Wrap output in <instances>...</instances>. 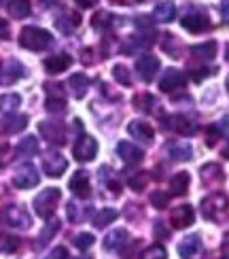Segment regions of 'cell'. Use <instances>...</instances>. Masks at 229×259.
<instances>
[{"label": "cell", "instance_id": "obj_38", "mask_svg": "<svg viewBox=\"0 0 229 259\" xmlns=\"http://www.w3.org/2000/svg\"><path fill=\"white\" fill-rule=\"evenodd\" d=\"M129 187H132L134 191H143L147 187V172H138V175H132L127 179Z\"/></svg>", "mask_w": 229, "mask_h": 259}, {"label": "cell", "instance_id": "obj_28", "mask_svg": "<svg viewBox=\"0 0 229 259\" xmlns=\"http://www.w3.org/2000/svg\"><path fill=\"white\" fill-rule=\"evenodd\" d=\"M193 155V151L187 143H172L170 145V157L172 159H178V161H189Z\"/></svg>", "mask_w": 229, "mask_h": 259}, {"label": "cell", "instance_id": "obj_26", "mask_svg": "<svg viewBox=\"0 0 229 259\" xmlns=\"http://www.w3.org/2000/svg\"><path fill=\"white\" fill-rule=\"evenodd\" d=\"M7 11L13 19H24V17L30 15V3L28 0H11Z\"/></svg>", "mask_w": 229, "mask_h": 259}, {"label": "cell", "instance_id": "obj_9", "mask_svg": "<svg viewBox=\"0 0 229 259\" xmlns=\"http://www.w3.org/2000/svg\"><path fill=\"white\" fill-rule=\"evenodd\" d=\"M15 187L19 189H30V187H36L38 185V172L32 164H26L17 170V175L13 177Z\"/></svg>", "mask_w": 229, "mask_h": 259}, {"label": "cell", "instance_id": "obj_40", "mask_svg": "<svg viewBox=\"0 0 229 259\" xmlns=\"http://www.w3.org/2000/svg\"><path fill=\"white\" fill-rule=\"evenodd\" d=\"M94 242H96V238H94L91 234H79V236H74V246H76V249H81V251H87Z\"/></svg>", "mask_w": 229, "mask_h": 259}, {"label": "cell", "instance_id": "obj_13", "mask_svg": "<svg viewBox=\"0 0 229 259\" xmlns=\"http://www.w3.org/2000/svg\"><path fill=\"white\" fill-rule=\"evenodd\" d=\"M68 187L72 189L74 196H79V198H89V193H91V185H89V175H87L85 170H79V172H74L70 183H68Z\"/></svg>", "mask_w": 229, "mask_h": 259}, {"label": "cell", "instance_id": "obj_1", "mask_svg": "<svg viewBox=\"0 0 229 259\" xmlns=\"http://www.w3.org/2000/svg\"><path fill=\"white\" fill-rule=\"evenodd\" d=\"M19 45L30 51H42L51 45V34L42 28L28 26L19 32Z\"/></svg>", "mask_w": 229, "mask_h": 259}, {"label": "cell", "instance_id": "obj_43", "mask_svg": "<svg viewBox=\"0 0 229 259\" xmlns=\"http://www.w3.org/2000/svg\"><path fill=\"white\" fill-rule=\"evenodd\" d=\"M56 232H58V221H56V223H49V225H47V228H45V230H42V234H40V238H38V240H40V244H45V242H49V238H51V236H53V234H56Z\"/></svg>", "mask_w": 229, "mask_h": 259}, {"label": "cell", "instance_id": "obj_32", "mask_svg": "<svg viewBox=\"0 0 229 259\" xmlns=\"http://www.w3.org/2000/svg\"><path fill=\"white\" fill-rule=\"evenodd\" d=\"M66 210H68V219L72 223H81L87 219V214H89V206H79L76 202H70Z\"/></svg>", "mask_w": 229, "mask_h": 259}, {"label": "cell", "instance_id": "obj_6", "mask_svg": "<svg viewBox=\"0 0 229 259\" xmlns=\"http://www.w3.org/2000/svg\"><path fill=\"white\" fill-rule=\"evenodd\" d=\"M42 168H45V175L51 177V179H58L62 177V172L68 168V161L62 153H56V151H51L42 157Z\"/></svg>", "mask_w": 229, "mask_h": 259}, {"label": "cell", "instance_id": "obj_42", "mask_svg": "<svg viewBox=\"0 0 229 259\" xmlns=\"http://www.w3.org/2000/svg\"><path fill=\"white\" fill-rule=\"evenodd\" d=\"M0 251H5V253H11V251H15L17 246H19V240L13 238V236H5V238H0Z\"/></svg>", "mask_w": 229, "mask_h": 259}, {"label": "cell", "instance_id": "obj_20", "mask_svg": "<svg viewBox=\"0 0 229 259\" xmlns=\"http://www.w3.org/2000/svg\"><path fill=\"white\" fill-rule=\"evenodd\" d=\"M70 64H72L70 56H66V53H58V56H51V58L45 60V70L49 74H58V72L68 70Z\"/></svg>", "mask_w": 229, "mask_h": 259}, {"label": "cell", "instance_id": "obj_25", "mask_svg": "<svg viewBox=\"0 0 229 259\" xmlns=\"http://www.w3.org/2000/svg\"><path fill=\"white\" fill-rule=\"evenodd\" d=\"M189 183H191L189 172H178V175H174L170 181V191L174 196H182V193H187Z\"/></svg>", "mask_w": 229, "mask_h": 259}, {"label": "cell", "instance_id": "obj_21", "mask_svg": "<svg viewBox=\"0 0 229 259\" xmlns=\"http://www.w3.org/2000/svg\"><path fill=\"white\" fill-rule=\"evenodd\" d=\"M28 125V117L26 115H7L3 121H0V130L7 134H17Z\"/></svg>", "mask_w": 229, "mask_h": 259}, {"label": "cell", "instance_id": "obj_53", "mask_svg": "<svg viewBox=\"0 0 229 259\" xmlns=\"http://www.w3.org/2000/svg\"><path fill=\"white\" fill-rule=\"evenodd\" d=\"M40 3H42V5H45V7H53V5H56V3H62V0H40Z\"/></svg>", "mask_w": 229, "mask_h": 259}, {"label": "cell", "instance_id": "obj_19", "mask_svg": "<svg viewBox=\"0 0 229 259\" xmlns=\"http://www.w3.org/2000/svg\"><path fill=\"white\" fill-rule=\"evenodd\" d=\"M202 251V240H200V236L198 234H191L187 236L180 244H178V255L182 259H193V257H198V253Z\"/></svg>", "mask_w": 229, "mask_h": 259}, {"label": "cell", "instance_id": "obj_47", "mask_svg": "<svg viewBox=\"0 0 229 259\" xmlns=\"http://www.w3.org/2000/svg\"><path fill=\"white\" fill-rule=\"evenodd\" d=\"M216 136H219V132H216L214 127H210V130H208V140H206V143H208V147H212V145L216 143Z\"/></svg>", "mask_w": 229, "mask_h": 259}, {"label": "cell", "instance_id": "obj_48", "mask_svg": "<svg viewBox=\"0 0 229 259\" xmlns=\"http://www.w3.org/2000/svg\"><path fill=\"white\" fill-rule=\"evenodd\" d=\"M155 236H157V238L161 240V238H168V230H161V223H155Z\"/></svg>", "mask_w": 229, "mask_h": 259}, {"label": "cell", "instance_id": "obj_56", "mask_svg": "<svg viewBox=\"0 0 229 259\" xmlns=\"http://www.w3.org/2000/svg\"><path fill=\"white\" fill-rule=\"evenodd\" d=\"M227 60H229V47H227Z\"/></svg>", "mask_w": 229, "mask_h": 259}, {"label": "cell", "instance_id": "obj_22", "mask_svg": "<svg viewBox=\"0 0 229 259\" xmlns=\"http://www.w3.org/2000/svg\"><path fill=\"white\" fill-rule=\"evenodd\" d=\"M125 244H127V232L125 230H113L111 234H106V238H104L106 251H121Z\"/></svg>", "mask_w": 229, "mask_h": 259}, {"label": "cell", "instance_id": "obj_33", "mask_svg": "<svg viewBox=\"0 0 229 259\" xmlns=\"http://www.w3.org/2000/svg\"><path fill=\"white\" fill-rule=\"evenodd\" d=\"M91 26L96 30H108V28H113V15L108 13V11H98V13L94 15V19H91Z\"/></svg>", "mask_w": 229, "mask_h": 259}, {"label": "cell", "instance_id": "obj_51", "mask_svg": "<svg viewBox=\"0 0 229 259\" xmlns=\"http://www.w3.org/2000/svg\"><path fill=\"white\" fill-rule=\"evenodd\" d=\"M221 253H223L225 259H229V236L225 238V242H223V246H221Z\"/></svg>", "mask_w": 229, "mask_h": 259}, {"label": "cell", "instance_id": "obj_11", "mask_svg": "<svg viewBox=\"0 0 229 259\" xmlns=\"http://www.w3.org/2000/svg\"><path fill=\"white\" fill-rule=\"evenodd\" d=\"M185 74L180 72V70H176V68H168L166 72H163V77H161V81H159V88L163 90V92H176V90H182L185 88Z\"/></svg>", "mask_w": 229, "mask_h": 259}, {"label": "cell", "instance_id": "obj_3", "mask_svg": "<svg viewBox=\"0 0 229 259\" xmlns=\"http://www.w3.org/2000/svg\"><path fill=\"white\" fill-rule=\"evenodd\" d=\"M60 198H62V193H60V189H56V187H49V189H45V191H40L38 196L34 198V210H36L38 217L49 219L51 214L56 212V206H58Z\"/></svg>", "mask_w": 229, "mask_h": 259}, {"label": "cell", "instance_id": "obj_10", "mask_svg": "<svg viewBox=\"0 0 229 259\" xmlns=\"http://www.w3.org/2000/svg\"><path fill=\"white\" fill-rule=\"evenodd\" d=\"M159 60L155 58V56H145V58H140L138 60V64H136V70H138V74H140V79L143 81H147V83H151L153 79H155V74L159 72Z\"/></svg>", "mask_w": 229, "mask_h": 259}, {"label": "cell", "instance_id": "obj_7", "mask_svg": "<svg viewBox=\"0 0 229 259\" xmlns=\"http://www.w3.org/2000/svg\"><path fill=\"white\" fill-rule=\"evenodd\" d=\"M180 24H182L185 30H189V32H193V34H195V32H204L206 28L210 26V21H208V15H206L204 11L193 9V11H189L187 15H182Z\"/></svg>", "mask_w": 229, "mask_h": 259}, {"label": "cell", "instance_id": "obj_16", "mask_svg": "<svg viewBox=\"0 0 229 259\" xmlns=\"http://www.w3.org/2000/svg\"><path fill=\"white\" fill-rule=\"evenodd\" d=\"M117 155L121 157L125 164H140L143 161V157H145V153H143V149H138L136 145H132V143H119L117 145Z\"/></svg>", "mask_w": 229, "mask_h": 259}, {"label": "cell", "instance_id": "obj_36", "mask_svg": "<svg viewBox=\"0 0 229 259\" xmlns=\"http://www.w3.org/2000/svg\"><path fill=\"white\" fill-rule=\"evenodd\" d=\"M155 102V98H153L151 94H138L134 98V106L138 111H151V104Z\"/></svg>", "mask_w": 229, "mask_h": 259}, {"label": "cell", "instance_id": "obj_12", "mask_svg": "<svg viewBox=\"0 0 229 259\" xmlns=\"http://www.w3.org/2000/svg\"><path fill=\"white\" fill-rule=\"evenodd\" d=\"M200 175H202V183L206 187H219V185H223V181H225L223 168L219 164H206V166H202Z\"/></svg>", "mask_w": 229, "mask_h": 259}, {"label": "cell", "instance_id": "obj_23", "mask_svg": "<svg viewBox=\"0 0 229 259\" xmlns=\"http://www.w3.org/2000/svg\"><path fill=\"white\" fill-rule=\"evenodd\" d=\"M68 85H70V92H72V96L74 98H85V94H87V90H89V79L85 77V74H72L70 77V81H68Z\"/></svg>", "mask_w": 229, "mask_h": 259}, {"label": "cell", "instance_id": "obj_35", "mask_svg": "<svg viewBox=\"0 0 229 259\" xmlns=\"http://www.w3.org/2000/svg\"><path fill=\"white\" fill-rule=\"evenodd\" d=\"M45 109H47L49 113H64V111H66V100H64L62 94H60V96L49 94V98H47V102H45Z\"/></svg>", "mask_w": 229, "mask_h": 259}, {"label": "cell", "instance_id": "obj_30", "mask_svg": "<svg viewBox=\"0 0 229 259\" xmlns=\"http://www.w3.org/2000/svg\"><path fill=\"white\" fill-rule=\"evenodd\" d=\"M191 53L200 60H212L216 53V42L208 40V42H202V45H195V47H191Z\"/></svg>", "mask_w": 229, "mask_h": 259}, {"label": "cell", "instance_id": "obj_5", "mask_svg": "<svg viewBox=\"0 0 229 259\" xmlns=\"http://www.w3.org/2000/svg\"><path fill=\"white\" fill-rule=\"evenodd\" d=\"M72 153H74V159H76V161H91V159L96 157V153H98V143H96V138H91V136H81L79 140H76Z\"/></svg>", "mask_w": 229, "mask_h": 259}, {"label": "cell", "instance_id": "obj_50", "mask_svg": "<svg viewBox=\"0 0 229 259\" xmlns=\"http://www.w3.org/2000/svg\"><path fill=\"white\" fill-rule=\"evenodd\" d=\"M221 13H223V17L229 21V0H223V5H221Z\"/></svg>", "mask_w": 229, "mask_h": 259}, {"label": "cell", "instance_id": "obj_34", "mask_svg": "<svg viewBox=\"0 0 229 259\" xmlns=\"http://www.w3.org/2000/svg\"><path fill=\"white\" fill-rule=\"evenodd\" d=\"M19 104H21V98H19L17 94H5V96H0V111H3V113H13Z\"/></svg>", "mask_w": 229, "mask_h": 259}, {"label": "cell", "instance_id": "obj_58", "mask_svg": "<svg viewBox=\"0 0 229 259\" xmlns=\"http://www.w3.org/2000/svg\"><path fill=\"white\" fill-rule=\"evenodd\" d=\"M3 3H5V0H0V5H3Z\"/></svg>", "mask_w": 229, "mask_h": 259}, {"label": "cell", "instance_id": "obj_41", "mask_svg": "<svg viewBox=\"0 0 229 259\" xmlns=\"http://www.w3.org/2000/svg\"><path fill=\"white\" fill-rule=\"evenodd\" d=\"M149 200H151V204H153L155 208H166V206H168V196H166L163 191H153Z\"/></svg>", "mask_w": 229, "mask_h": 259}, {"label": "cell", "instance_id": "obj_44", "mask_svg": "<svg viewBox=\"0 0 229 259\" xmlns=\"http://www.w3.org/2000/svg\"><path fill=\"white\" fill-rule=\"evenodd\" d=\"M212 74V70L210 68H195V70H191V77H193V81H204L206 77H210Z\"/></svg>", "mask_w": 229, "mask_h": 259}, {"label": "cell", "instance_id": "obj_27", "mask_svg": "<svg viewBox=\"0 0 229 259\" xmlns=\"http://www.w3.org/2000/svg\"><path fill=\"white\" fill-rule=\"evenodd\" d=\"M153 15H155L157 21H163V24H168V21H172L174 17H176V9H174L172 3H161V5L155 7Z\"/></svg>", "mask_w": 229, "mask_h": 259}, {"label": "cell", "instance_id": "obj_14", "mask_svg": "<svg viewBox=\"0 0 229 259\" xmlns=\"http://www.w3.org/2000/svg\"><path fill=\"white\" fill-rule=\"evenodd\" d=\"M193 219H195V212H193V208L189 206V204H182V206H176V208L172 210V214H170L172 225H174V228H178V230L189 228V225L193 223Z\"/></svg>", "mask_w": 229, "mask_h": 259}, {"label": "cell", "instance_id": "obj_31", "mask_svg": "<svg viewBox=\"0 0 229 259\" xmlns=\"http://www.w3.org/2000/svg\"><path fill=\"white\" fill-rule=\"evenodd\" d=\"M117 217H119V214H117L115 208H102V210H98V212H96L94 225H96V228H106V225H111Z\"/></svg>", "mask_w": 229, "mask_h": 259}, {"label": "cell", "instance_id": "obj_29", "mask_svg": "<svg viewBox=\"0 0 229 259\" xmlns=\"http://www.w3.org/2000/svg\"><path fill=\"white\" fill-rule=\"evenodd\" d=\"M17 153H19V157H32V155H36L38 153V140L34 136L24 138L17 145Z\"/></svg>", "mask_w": 229, "mask_h": 259}, {"label": "cell", "instance_id": "obj_57", "mask_svg": "<svg viewBox=\"0 0 229 259\" xmlns=\"http://www.w3.org/2000/svg\"><path fill=\"white\" fill-rule=\"evenodd\" d=\"M227 90H229V77H227Z\"/></svg>", "mask_w": 229, "mask_h": 259}, {"label": "cell", "instance_id": "obj_4", "mask_svg": "<svg viewBox=\"0 0 229 259\" xmlns=\"http://www.w3.org/2000/svg\"><path fill=\"white\" fill-rule=\"evenodd\" d=\"M3 221L9 225V228H19V230H26L32 225L30 214L21 208V206H9L3 212Z\"/></svg>", "mask_w": 229, "mask_h": 259}, {"label": "cell", "instance_id": "obj_45", "mask_svg": "<svg viewBox=\"0 0 229 259\" xmlns=\"http://www.w3.org/2000/svg\"><path fill=\"white\" fill-rule=\"evenodd\" d=\"M47 259H68V251L64 249V246H56V249L47 255Z\"/></svg>", "mask_w": 229, "mask_h": 259}, {"label": "cell", "instance_id": "obj_49", "mask_svg": "<svg viewBox=\"0 0 229 259\" xmlns=\"http://www.w3.org/2000/svg\"><path fill=\"white\" fill-rule=\"evenodd\" d=\"M9 36V24L0 19V38H7Z\"/></svg>", "mask_w": 229, "mask_h": 259}, {"label": "cell", "instance_id": "obj_17", "mask_svg": "<svg viewBox=\"0 0 229 259\" xmlns=\"http://www.w3.org/2000/svg\"><path fill=\"white\" fill-rule=\"evenodd\" d=\"M166 127L172 130V132L180 134V136H191L195 132V125L187 119V117H182V115H170V117H166Z\"/></svg>", "mask_w": 229, "mask_h": 259}, {"label": "cell", "instance_id": "obj_55", "mask_svg": "<svg viewBox=\"0 0 229 259\" xmlns=\"http://www.w3.org/2000/svg\"><path fill=\"white\" fill-rule=\"evenodd\" d=\"M111 3H123V0H111Z\"/></svg>", "mask_w": 229, "mask_h": 259}, {"label": "cell", "instance_id": "obj_39", "mask_svg": "<svg viewBox=\"0 0 229 259\" xmlns=\"http://www.w3.org/2000/svg\"><path fill=\"white\" fill-rule=\"evenodd\" d=\"M143 259H168V253H166V249H163V246L153 244V246H149V249L145 251Z\"/></svg>", "mask_w": 229, "mask_h": 259}, {"label": "cell", "instance_id": "obj_15", "mask_svg": "<svg viewBox=\"0 0 229 259\" xmlns=\"http://www.w3.org/2000/svg\"><path fill=\"white\" fill-rule=\"evenodd\" d=\"M21 74H24V66H21L17 60H7L3 66H0V83L11 85L17 79H21Z\"/></svg>", "mask_w": 229, "mask_h": 259}, {"label": "cell", "instance_id": "obj_8", "mask_svg": "<svg viewBox=\"0 0 229 259\" xmlns=\"http://www.w3.org/2000/svg\"><path fill=\"white\" fill-rule=\"evenodd\" d=\"M38 132L45 136V140H49L51 145H64L66 143V132H64V125L58 121H40L38 123Z\"/></svg>", "mask_w": 229, "mask_h": 259}, {"label": "cell", "instance_id": "obj_54", "mask_svg": "<svg viewBox=\"0 0 229 259\" xmlns=\"http://www.w3.org/2000/svg\"><path fill=\"white\" fill-rule=\"evenodd\" d=\"M223 157H227V159H229V145L223 149Z\"/></svg>", "mask_w": 229, "mask_h": 259}, {"label": "cell", "instance_id": "obj_37", "mask_svg": "<svg viewBox=\"0 0 229 259\" xmlns=\"http://www.w3.org/2000/svg\"><path fill=\"white\" fill-rule=\"evenodd\" d=\"M113 77L121 85H132V77H129V72H127V68L123 66V64H117V66L113 68Z\"/></svg>", "mask_w": 229, "mask_h": 259}, {"label": "cell", "instance_id": "obj_18", "mask_svg": "<svg viewBox=\"0 0 229 259\" xmlns=\"http://www.w3.org/2000/svg\"><path fill=\"white\" fill-rule=\"evenodd\" d=\"M127 132H129V136H132V138L140 140V143H147V145L153 140V136H155V132H153V127H151L147 121H140V119L129 121Z\"/></svg>", "mask_w": 229, "mask_h": 259}, {"label": "cell", "instance_id": "obj_24", "mask_svg": "<svg viewBox=\"0 0 229 259\" xmlns=\"http://www.w3.org/2000/svg\"><path fill=\"white\" fill-rule=\"evenodd\" d=\"M79 24H81V17L76 15V13H62L58 19H56V26H58V30H62L64 34H70L72 30H76L79 28Z\"/></svg>", "mask_w": 229, "mask_h": 259}, {"label": "cell", "instance_id": "obj_2", "mask_svg": "<svg viewBox=\"0 0 229 259\" xmlns=\"http://www.w3.org/2000/svg\"><path fill=\"white\" fill-rule=\"evenodd\" d=\"M229 212V200L223 193H212V196L202 200V214L208 221H223Z\"/></svg>", "mask_w": 229, "mask_h": 259}, {"label": "cell", "instance_id": "obj_46", "mask_svg": "<svg viewBox=\"0 0 229 259\" xmlns=\"http://www.w3.org/2000/svg\"><path fill=\"white\" fill-rule=\"evenodd\" d=\"M76 5H79L81 9H91L98 5V0H76Z\"/></svg>", "mask_w": 229, "mask_h": 259}, {"label": "cell", "instance_id": "obj_52", "mask_svg": "<svg viewBox=\"0 0 229 259\" xmlns=\"http://www.w3.org/2000/svg\"><path fill=\"white\" fill-rule=\"evenodd\" d=\"M7 151H9V145L5 143V140H0V159L5 157V153H7Z\"/></svg>", "mask_w": 229, "mask_h": 259}]
</instances>
